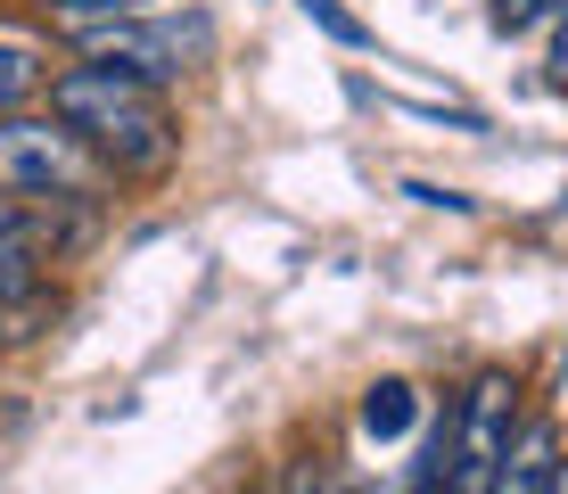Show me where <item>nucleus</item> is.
I'll return each mask as SVG.
<instances>
[{
	"mask_svg": "<svg viewBox=\"0 0 568 494\" xmlns=\"http://www.w3.org/2000/svg\"><path fill=\"white\" fill-rule=\"evenodd\" d=\"M42 296V214L0 190V313Z\"/></svg>",
	"mask_w": 568,
	"mask_h": 494,
	"instance_id": "nucleus-5",
	"label": "nucleus"
},
{
	"mask_svg": "<svg viewBox=\"0 0 568 494\" xmlns=\"http://www.w3.org/2000/svg\"><path fill=\"white\" fill-rule=\"evenodd\" d=\"M305 17H322V26H329V33H338V42H346V50H363V42H371V33L355 26V17H346V9H338V0H305Z\"/></svg>",
	"mask_w": 568,
	"mask_h": 494,
	"instance_id": "nucleus-11",
	"label": "nucleus"
},
{
	"mask_svg": "<svg viewBox=\"0 0 568 494\" xmlns=\"http://www.w3.org/2000/svg\"><path fill=\"white\" fill-rule=\"evenodd\" d=\"M67 26H100V17H132V9H156V0H50Z\"/></svg>",
	"mask_w": 568,
	"mask_h": 494,
	"instance_id": "nucleus-10",
	"label": "nucleus"
},
{
	"mask_svg": "<svg viewBox=\"0 0 568 494\" xmlns=\"http://www.w3.org/2000/svg\"><path fill=\"white\" fill-rule=\"evenodd\" d=\"M552 83L568 91V9L552 17Z\"/></svg>",
	"mask_w": 568,
	"mask_h": 494,
	"instance_id": "nucleus-12",
	"label": "nucleus"
},
{
	"mask_svg": "<svg viewBox=\"0 0 568 494\" xmlns=\"http://www.w3.org/2000/svg\"><path fill=\"white\" fill-rule=\"evenodd\" d=\"M552 478H560V445H552V429H527V437H511V453H503L495 494H527V486H552Z\"/></svg>",
	"mask_w": 568,
	"mask_h": 494,
	"instance_id": "nucleus-6",
	"label": "nucleus"
},
{
	"mask_svg": "<svg viewBox=\"0 0 568 494\" xmlns=\"http://www.w3.org/2000/svg\"><path fill=\"white\" fill-rule=\"evenodd\" d=\"M50 115L100 157L115 182H149V173H165L173 149H182L165 83H149V74H132V67H108V58L50 74Z\"/></svg>",
	"mask_w": 568,
	"mask_h": 494,
	"instance_id": "nucleus-1",
	"label": "nucleus"
},
{
	"mask_svg": "<svg viewBox=\"0 0 568 494\" xmlns=\"http://www.w3.org/2000/svg\"><path fill=\"white\" fill-rule=\"evenodd\" d=\"M413 421H420V395L404 387V380H379V387L363 395V437L396 445V437H404V429H413Z\"/></svg>",
	"mask_w": 568,
	"mask_h": 494,
	"instance_id": "nucleus-8",
	"label": "nucleus"
},
{
	"mask_svg": "<svg viewBox=\"0 0 568 494\" xmlns=\"http://www.w3.org/2000/svg\"><path fill=\"white\" fill-rule=\"evenodd\" d=\"M511 437H519V380H511V371H478V380L462 387V404L445 412V429H437V445H428L420 478L428 486H454V494H495Z\"/></svg>",
	"mask_w": 568,
	"mask_h": 494,
	"instance_id": "nucleus-3",
	"label": "nucleus"
},
{
	"mask_svg": "<svg viewBox=\"0 0 568 494\" xmlns=\"http://www.w3.org/2000/svg\"><path fill=\"white\" fill-rule=\"evenodd\" d=\"M560 9H568V0H486L495 33H536V26H552Z\"/></svg>",
	"mask_w": 568,
	"mask_h": 494,
	"instance_id": "nucleus-9",
	"label": "nucleus"
},
{
	"mask_svg": "<svg viewBox=\"0 0 568 494\" xmlns=\"http://www.w3.org/2000/svg\"><path fill=\"white\" fill-rule=\"evenodd\" d=\"M115 173L91 157L83 141H74L58 115H26V108H9L0 115V190L17 198V206H33V214H91L108 198Z\"/></svg>",
	"mask_w": 568,
	"mask_h": 494,
	"instance_id": "nucleus-2",
	"label": "nucleus"
},
{
	"mask_svg": "<svg viewBox=\"0 0 568 494\" xmlns=\"http://www.w3.org/2000/svg\"><path fill=\"white\" fill-rule=\"evenodd\" d=\"M33 91H42V42L33 33H0V115L26 108Z\"/></svg>",
	"mask_w": 568,
	"mask_h": 494,
	"instance_id": "nucleus-7",
	"label": "nucleus"
},
{
	"mask_svg": "<svg viewBox=\"0 0 568 494\" xmlns=\"http://www.w3.org/2000/svg\"><path fill=\"white\" fill-rule=\"evenodd\" d=\"M74 42H83L91 58H108V67H132V74H149V83H173V74H182L190 58L206 50V26H199V17H190V26H173V17L132 9V17L74 26Z\"/></svg>",
	"mask_w": 568,
	"mask_h": 494,
	"instance_id": "nucleus-4",
	"label": "nucleus"
}]
</instances>
